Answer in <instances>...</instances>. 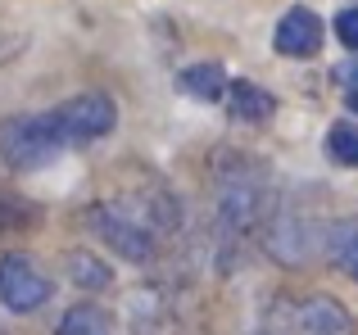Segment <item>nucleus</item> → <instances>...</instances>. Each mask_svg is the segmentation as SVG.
<instances>
[{
  "mask_svg": "<svg viewBox=\"0 0 358 335\" xmlns=\"http://www.w3.org/2000/svg\"><path fill=\"white\" fill-rule=\"evenodd\" d=\"M64 154L59 136H55L50 114H18L0 127V159L14 172H36V168L55 163Z\"/></svg>",
  "mask_w": 358,
  "mask_h": 335,
  "instance_id": "20e7f679",
  "label": "nucleus"
},
{
  "mask_svg": "<svg viewBox=\"0 0 358 335\" xmlns=\"http://www.w3.org/2000/svg\"><path fill=\"white\" fill-rule=\"evenodd\" d=\"M50 295H55V285L36 267V258H27V254L0 258V304L9 313H36L41 304H50Z\"/></svg>",
  "mask_w": 358,
  "mask_h": 335,
  "instance_id": "0eeeda50",
  "label": "nucleus"
},
{
  "mask_svg": "<svg viewBox=\"0 0 358 335\" xmlns=\"http://www.w3.org/2000/svg\"><path fill=\"white\" fill-rule=\"evenodd\" d=\"M64 267H69L73 285H82V290H109L114 285V272H109L105 258L87 254V249H73L69 258H64Z\"/></svg>",
  "mask_w": 358,
  "mask_h": 335,
  "instance_id": "f8f14e48",
  "label": "nucleus"
},
{
  "mask_svg": "<svg viewBox=\"0 0 358 335\" xmlns=\"http://www.w3.org/2000/svg\"><path fill=\"white\" fill-rule=\"evenodd\" d=\"M327 231L331 227L313 222L299 204H281V209H272L268 227H263V249L281 267H304L317 249H327Z\"/></svg>",
  "mask_w": 358,
  "mask_h": 335,
  "instance_id": "7ed1b4c3",
  "label": "nucleus"
},
{
  "mask_svg": "<svg viewBox=\"0 0 358 335\" xmlns=\"http://www.w3.org/2000/svg\"><path fill=\"white\" fill-rule=\"evenodd\" d=\"M327 254L350 281H358V218H341L327 231Z\"/></svg>",
  "mask_w": 358,
  "mask_h": 335,
  "instance_id": "9b49d317",
  "label": "nucleus"
},
{
  "mask_svg": "<svg viewBox=\"0 0 358 335\" xmlns=\"http://www.w3.org/2000/svg\"><path fill=\"white\" fill-rule=\"evenodd\" d=\"M327 154L341 168H358V127L354 123H336L327 132Z\"/></svg>",
  "mask_w": 358,
  "mask_h": 335,
  "instance_id": "4468645a",
  "label": "nucleus"
},
{
  "mask_svg": "<svg viewBox=\"0 0 358 335\" xmlns=\"http://www.w3.org/2000/svg\"><path fill=\"white\" fill-rule=\"evenodd\" d=\"M336 82H341L350 96H358V54H354V59H345V64H336Z\"/></svg>",
  "mask_w": 358,
  "mask_h": 335,
  "instance_id": "dca6fc26",
  "label": "nucleus"
},
{
  "mask_svg": "<svg viewBox=\"0 0 358 335\" xmlns=\"http://www.w3.org/2000/svg\"><path fill=\"white\" fill-rule=\"evenodd\" d=\"M227 114L236 123H268L277 114V100H272V91L254 87V82H231L227 87Z\"/></svg>",
  "mask_w": 358,
  "mask_h": 335,
  "instance_id": "1a4fd4ad",
  "label": "nucleus"
},
{
  "mask_svg": "<svg viewBox=\"0 0 358 335\" xmlns=\"http://www.w3.org/2000/svg\"><path fill=\"white\" fill-rule=\"evenodd\" d=\"M322 41H327L322 18H317L313 9H304V5L286 9L281 23H277V32H272V45H277V54H286V59H313V54L322 50Z\"/></svg>",
  "mask_w": 358,
  "mask_h": 335,
  "instance_id": "6e6552de",
  "label": "nucleus"
},
{
  "mask_svg": "<svg viewBox=\"0 0 358 335\" xmlns=\"http://www.w3.org/2000/svg\"><path fill=\"white\" fill-rule=\"evenodd\" d=\"M268 335H358L354 318L331 295H295L268 308Z\"/></svg>",
  "mask_w": 358,
  "mask_h": 335,
  "instance_id": "f03ea898",
  "label": "nucleus"
},
{
  "mask_svg": "<svg viewBox=\"0 0 358 335\" xmlns=\"http://www.w3.org/2000/svg\"><path fill=\"white\" fill-rule=\"evenodd\" d=\"M272 218V186L268 172L250 159H227L213 177V227H218V245L236 254L245 240Z\"/></svg>",
  "mask_w": 358,
  "mask_h": 335,
  "instance_id": "f257e3e1",
  "label": "nucleus"
},
{
  "mask_svg": "<svg viewBox=\"0 0 358 335\" xmlns=\"http://www.w3.org/2000/svg\"><path fill=\"white\" fill-rule=\"evenodd\" d=\"M227 73L222 64H191V68L177 73V91L191 100H227Z\"/></svg>",
  "mask_w": 358,
  "mask_h": 335,
  "instance_id": "9d476101",
  "label": "nucleus"
},
{
  "mask_svg": "<svg viewBox=\"0 0 358 335\" xmlns=\"http://www.w3.org/2000/svg\"><path fill=\"white\" fill-rule=\"evenodd\" d=\"M59 335H114V322L96 304H78L59 318Z\"/></svg>",
  "mask_w": 358,
  "mask_h": 335,
  "instance_id": "ddd939ff",
  "label": "nucleus"
},
{
  "mask_svg": "<svg viewBox=\"0 0 358 335\" xmlns=\"http://www.w3.org/2000/svg\"><path fill=\"white\" fill-rule=\"evenodd\" d=\"M87 227H91V236L105 240V245L114 249L118 258H127V263H155V254H159V236L145 227V222L131 218L118 200L91 204L87 209Z\"/></svg>",
  "mask_w": 358,
  "mask_h": 335,
  "instance_id": "39448f33",
  "label": "nucleus"
},
{
  "mask_svg": "<svg viewBox=\"0 0 358 335\" xmlns=\"http://www.w3.org/2000/svg\"><path fill=\"white\" fill-rule=\"evenodd\" d=\"M331 27H336V41H341V45H350V50L358 54V9H341Z\"/></svg>",
  "mask_w": 358,
  "mask_h": 335,
  "instance_id": "2eb2a0df",
  "label": "nucleus"
},
{
  "mask_svg": "<svg viewBox=\"0 0 358 335\" xmlns=\"http://www.w3.org/2000/svg\"><path fill=\"white\" fill-rule=\"evenodd\" d=\"M50 123H55V136H59L64 150L73 145H91L100 136H109L118 127V105L100 91H87V96H73L64 105L50 109Z\"/></svg>",
  "mask_w": 358,
  "mask_h": 335,
  "instance_id": "423d86ee",
  "label": "nucleus"
}]
</instances>
